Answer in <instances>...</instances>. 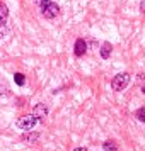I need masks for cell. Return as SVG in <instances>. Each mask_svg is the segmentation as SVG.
Wrapping results in <instances>:
<instances>
[{
  "label": "cell",
  "instance_id": "7",
  "mask_svg": "<svg viewBox=\"0 0 145 151\" xmlns=\"http://www.w3.org/2000/svg\"><path fill=\"white\" fill-rule=\"evenodd\" d=\"M111 49H113V46H111L109 42H104L103 46H101V56H103V60H108L109 58Z\"/></svg>",
  "mask_w": 145,
  "mask_h": 151
},
{
  "label": "cell",
  "instance_id": "2",
  "mask_svg": "<svg viewBox=\"0 0 145 151\" xmlns=\"http://www.w3.org/2000/svg\"><path fill=\"white\" fill-rule=\"evenodd\" d=\"M128 83H130V75L128 73H119V75H116L113 78L111 85H113V88L116 92H121V90H125L128 87Z\"/></svg>",
  "mask_w": 145,
  "mask_h": 151
},
{
  "label": "cell",
  "instance_id": "1",
  "mask_svg": "<svg viewBox=\"0 0 145 151\" xmlns=\"http://www.w3.org/2000/svg\"><path fill=\"white\" fill-rule=\"evenodd\" d=\"M36 4L39 5V9H41V12L44 17H48V19H55L56 15H58V5L56 4H53V2H50V0H34Z\"/></svg>",
  "mask_w": 145,
  "mask_h": 151
},
{
  "label": "cell",
  "instance_id": "8",
  "mask_svg": "<svg viewBox=\"0 0 145 151\" xmlns=\"http://www.w3.org/2000/svg\"><path fill=\"white\" fill-rule=\"evenodd\" d=\"M14 80H15V83H17L19 87H22V85L26 83V78H24V75H22V73H15V75H14Z\"/></svg>",
  "mask_w": 145,
  "mask_h": 151
},
{
  "label": "cell",
  "instance_id": "10",
  "mask_svg": "<svg viewBox=\"0 0 145 151\" xmlns=\"http://www.w3.org/2000/svg\"><path fill=\"white\" fill-rule=\"evenodd\" d=\"M135 117H137L138 121L145 122V107H144V109H138L137 112H135Z\"/></svg>",
  "mask_w": 145,
  "mask_h": 151
},
{
  "label": "cell",
  "instance_id": "11",
  "mask_svg": "<svg viewBox=\"0 0 145 151\" xmlns=\"http://www.w3.org/2000/svg\"><path fill=\"white\" fill-rule=\"evenodd\" d=\"M38 137H39V134H36V132H34V134H29V136H24L22 139H24V141H28V143H29V141H34V139H38Z\"/></svg>",
  "mask_w": 145,
  "mask_h": 151
},
{
  "label": "cell",
  "instance_id": "3",
  "mask_svg": "<svg viewBox=\"0 0 145 151\" xmlns=\"http://www.w3.org/2000/svg\"><path fill=\"white\" fill-rule=\"evenodd\" d=\"M36 117L31 114V116H22V117H19L17 119V127H21V129H24V131H31L33 127L36 126Z\"/></svg>",
  "mask_w": 145,
  "mask_h": 151
},
{
  "label": "cell",
  "instance_id": "6",
  "mask_svg": "<svg viewBox=\"0 0 145 151\" xmlns=\"http://www.w3.org/2000/svg\"><path fill=\"white\" fill-rule=\"evenodd\" d=\"M9 19V9L4 2H0V26H4Z\"/></svg>",
  "mask_w": 145,
  "mask_h": 151
},
{
  "label": "cell",
  "instance_id": "5",
  "mask_svg": "<svg viewBox=\"0 0 145 151\" xmlns=\"http://www.w3.org/2000/svg\"><path fill=\"white\" fill-rule=\"evenodd\" d=\"M85 51H87V42L84 41V39H77L75 49H74L75 56H84V55H85Z\"/></svg>",
  "mask_w": 145,
  "mask_h": 151
},
{
  "label": "cell",
  "instance_id": "12",
  "mask_svg": "<svg viewBox=\"0 0 145 151\" xmlns=\"http://www.w3.org/2000/svg\"><path fill=\"white\" fill-rule=\"evenodd\" d=\"M74 151H87V150H85V148H75Z\"/></svg>",
  "mask_w": 145,
  "mask_h": 151
},
{
  "label": "cell",
  "instance_id": "4",
  "mask_svg": "<svg viewBox=\"0 0 145 151\" xmlns=\"http://www.w3.org/2000/svg\"><path fill=\"white\" fill-rule=\"evenodd\" d=\"M33 116L36 117L38 122H43V119L48 116V107L43 105V104H38V105L34 107V110H33Z\"/></svg>",
  "mask_w": 145,
  "mask_h": 151
},
{
  "label": "cell",
  "instance_id": "13",
  "mask_svg": "<svg viewBox=\"0 0 145 151\" xmlns=\"http://www.w3.org/2000/svg\"><path fill=\"white\" fill-rule=\"evenodd\" d=\"M142 92H144V93H145V87H144V88H142Z\"/></svg>",
  "mask_w": 145,
  "mask_h": 151
},
{
  "label": "cell",
  "instance_id": "9",
  "mask_svg": "<svg viewBox=\"0 0 145 151\" xmlns=\"http://www.w3.org/2000/svg\"><path fill=\"white\" fill-rule=\"evenodd\" d=\"M104 151H118V148L113 141H106L104 143Z\"/></svg>",
  "mask_w": 145,
  "mask_h": 151
}]
</instances>
